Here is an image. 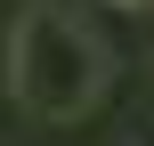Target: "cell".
Here are the masks:
<instances>
[{"mask_svg": "<svg viewBox=\"0 0 154 146\" xmlns=\"http://www.w3.org/2000/svg\"><path fill=\"white\" fill-rule=\"evenodd\" d=\"M8 89H16L32 114H57V122H73V114H89V106H97V89H106V57L89 49V33H81L73 16H57V8H32V16L16 24Z\"/></svg>", "mask_w": 154, "mask_h": 146, "instance_id": "1", "label": "cell"}, {"mask_svg": "<svg viewBox=\"0 0 154 146\" xmlns=\"http://www.w3.org/2000/svg\"><path fill=\"white\" fill-rule=\"evenodd\" d=\"M122 8H138V0H122Z\"/></svg>", "mask_w": 154, "mask_h": 146, "instance_id": "2", "label": "cell"}]
</instances>
